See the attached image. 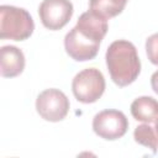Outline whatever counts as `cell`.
<instances>
[{
  "instance_id": "obj_7",
  "label": "cell",
  "mask_w": 158,
  "mask_h": 158,
  "mask_svg": "<svg viewBox=\"0 0 158 158\" xmlns=\"http://www.w3.org/2000/svg\"><path fill=\"white\" fill-rule=\"evenodd\" d=\"M38 15L46 28L57 31L70 21L73 4L69 0H43L38 7Z\"/></svg>"
},
{
  "instance_id": "obj_9",
  "label": "cell",
  "mask_w": 158,
  "mask_h": 158,
  "mask_svg": "<svg viewBox=\"0 0 158 158\" xmlns=\"http://www.w3.org/2000/svg\"><path fill=\"white\" fill-rule=\"evenodd\" d=\"M133 118L142 122H156L158 118V101L152 96H139L131 104Z\"/></svg>"
},
{
  "instance_id": "obj_3",
  "label": "cell",
  "mask_w": 158,
  "mask_h": 158,
  "mask_svg": "<svg viewBox=\"0 0 158 158\" xmlns=\"http://www.w3.org/2000/svg\"><path fill=\"white\" fill-rule=\"evenodd\" d=\"M35 30V22L30 12L22 7L11 5L0 6V38L23 41Z\"/></svg>"
},
{
  "instance_id": "obj_6",
  "label": "cell",
  "mask_w": 158,
  "mask_h": 158,
  "mask_svg": "<svg viewBox=\"0 0 158 158\" xmlns=\"http://www.w3.org/2000/svg\"><path fill=\"white\" fill-rule=\"evenodd\" d=\"M128 128V120L122 111L118 110H104L96 114L93 118L94 132L109 141L121 138Z\"/></svg>"
},
{
  "instance_id": "obj_13",
  "label": "cell",
  "mask_w": 158,
  "mask_h": 158,
  "mask_svg": "<svg viewBox=\"0 0 158 158\" xmlns=\"http://www.w3.org/2000/svg\"><path fill=\"white\" fill-rule=\"evenodd\" d=\"M151 85H152V89L154 90V93L158 94V70L152 74V77H151Z\"/></svg>"
},
{
  "instance_id": "obj_2",
  "label": "cell",
  "mask_w": 158,
  "mask_h": 158,
  "mask_svg": "<svg viewBox=\"0 0 158 158\" xmlns=\"http://www.w3.org/2000/svg\"><path fill=\"white\" fill-rule=\"evenodd\" d=\"M106 65L116 85L132 84L141 72V62L135 44L126 40L112 42L106 51Z\"/></svg>"
},
{
  "instance_id": "obj_4",
  "label": "cell",
  "mask_w": 158,
  "mask_h": 158,
  "mask_svg": "<svg viewBox=\"0 0 158 158\" xmlns=\"http://www.w3.org/2000/svg\"><path fill=\"white\" fill-rule=\"evenodd\" d=\"M72 90L78 101L83 104L95 102L105 90L102 73L96 68H86L79 72L72 81Z\"/></svg>"
},
{
  "instance_id": "obj_5",
  "label": "cell",
  "mask_w": 158,
  "mask_h": 158,
  "mask_svg": "<svg viewBox=\"0 0 158 158\" xmlns=\"http://www.w3.org/2000/svg\"><path fill=\"white\" fill-rule=\"evenodd\" d=\"M38 115L51 122L62 121L69 111V99L59 89H46L36 99Z\"/></svg>"
},
{
  "instance_id": "obj_11",
  "label": "cell",
  "mask_w": 158,
  "mask_h": 158,
  "mask_svg": "<svg viewBox=\"0 0 158 158\" xmlns=\"http://www.w3.org/2000/svg\"><path fill=\"white\" fill-rule=\"evenodd\" d=\"M133 137H135V141L137 143L151 148L153 153L157 152V148H158V137H157L156 130L153 127H151L148 123H143V125L137 126L135 128Z\"/></svg>"
},
{
  "instance_id": "obj_12",
  "label": "cell",
  "mask_w": 158,
  "mask_h": 158,
  "mask_svg": "<svg viewBox=\"0 0 158 158\" xmlns=\"http://www.w3.org/2000/svg\"><path fill=\"white\" fill-rule=\"evenodd\" d=\"M146 52L148 56V59L158 65V33H154L149 36L146 41Z\"/></svg>"
},
{
  "instance_id": "obj_8",
  "label": "cell",
  "mask_w": 158,
  "mask_h": 158,
  "mask_svg": "<svg viewBox=\"0 0 158 158\" xmlns=\"http://www.w3.org/2000/svg\"><path fill=\"white\" fill-rule=\"evenodd\" d=\"M25 68V56L15 46L1 47V75L14 78L20 75Z\"/></svg>"
},
{
  "instance_id": "obj_1",
  "label": "cell",
  "mask_w": 158,
  "mask_h": 158,
  "mask_svg": "<svg viewBox=\"0 0 158 158\" xmlns=\"http://www.w3.org/2000/svg\"><path fill=\"white\" fill-rule=\"evenodd\" d=\"M107 28V19L91 10L81 14L77 25L65 35L64 47L67 53L78 62L95 58Z\"/></svg>"
},
{
  "instance_id": "obj_10",
  "label": "cell",
  "mask_w": 158,
  "mask_h": 158,
  "mask_svg": "<svg viewBox=\"0 0 158 158\" xmlns=\"http://www.w3.org/2000/svg\"><path fill=\"white\" fill-rule=\"evenodd\" d=\"M127 1L128 0H90L89 9L109 20L121 14Z\"/></svg>"
},
{
  "instance_id": "obj_14",
  "label": "cell",
  "mask_w": 158,
  "mask_h": 158,
  "mask_svg": "<svg viewBox=\"0 0 158 158\" xmlns=\"http://www.w3.org/2000/svg\"><path fill=\"white\" fill-rule=\"evenodd\" d=\"M154 130H156V133H157V137H158V118L156 120V125H154Z\"/></svg>"
}]
</instances>
